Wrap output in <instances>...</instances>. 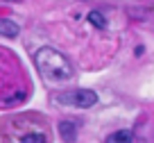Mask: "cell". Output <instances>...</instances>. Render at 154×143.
I'll list each match as a JSON object with an SVG mask.
<instances>
[{
	"instance_id": "4",
	"label": "cell",
	"mask_w": 154,
	"mask_h": 143,
	"mask_svg": "<svg viewBox=\"0 0 154 143\" xmlns=\"http://www.w3.org/2000/svg\"><path fill=\"white\" fill-rule=\"evenodd\" d=\"M59 134H61V138L66 143H75V138H77L75 123H70V120H61V123H59Z\"/></svg>"
},
{
	"instance_id": "7",
	"label": "cell",
	"mask_w": 154,
	"mask_h": 143,
	"mask_svg": "<svg viewBox=\"0 0 154 143\" xmlns=\"http://www.w3.org/2000/svg\"><path fill=\"white\" fill-rule=\"evenodd\" d=\"M86 18H88V23H91V25H95L97 30H104V27H106V18L100 14V11H91V14H88Z\"/></svg>"
},
{
	"instance_id": "3",
	"label": "cell",
	"mask_w": 154,
	"mask_h": 143,
	"mask_svg": "<svg viewBox=\"0 0 154 143\" xmlns=\"http://www.w3.org/2000/svg\"><path fill=\"white\" fill-rule=\"evenodd\" d=\"M14 143H48V134L43 129H32V132L20 134Z\"/></svg>"
},
{
	"instance_id": "6",
	"label": "cell",
	"mask_w": 154,
	"mask_h": 143,
	"mask_svg": "<svg viewBox=\"0 0 154 143\" xmlns=\"http://www.w3.org/2000/svg\"><path fill=\"white\" fill-rule=\"evenodd\" d=\"M104 143H134V134L129 129H118V132H111Z\"/></svg>"
},
{
	"instance_id": "2",
	"label": "cell",
	"mask_w": 154,
	"mask_h": 143,
	"mask_svg": "<svg viewBox=\"0 0 154 143\" xmlns=\"http://www.w3.org/2000/svg\"><path fill=\"white\" fill-rule=\"evenodd\" d=\"M54 100L59 105H68V107H77V109H88V107L97 105V93L91 89H75V91H66V93L54 95Z\"/></svg>"
},
{
	"instance_id": "1",
	"label": "cell",
	"mask_w": 154,
	"mask_h": 143,
	"mask_svg": "<svg viewBox=\"0 0 154 143\" xmlns=\"http://www.w3.org/2000/svg\"><path fill=\"white\" fill-rule=\"evenodd\" d=\"M34 64H36L38 73L50 82H66L72 77V68H70V62L63 57L59 50L45 46L41 48L36 55H34Z\"/></svg>"
},
{
	"instance_id": "5",
	"label": "cell",
	"mask_w": 154,
	"mask_h": 143,
	"mask_svg": "<svg viewBox=\"0 0 154 143\" xmlns=\"http://www.w3.org/2000/svg\"><path fill=\"white\" fill-rule=\"evenodd\" d=\"M20 34V27L14 23V21H7V18H0V37H7V39H14Z\"/></svg>"
}]
</instances>
